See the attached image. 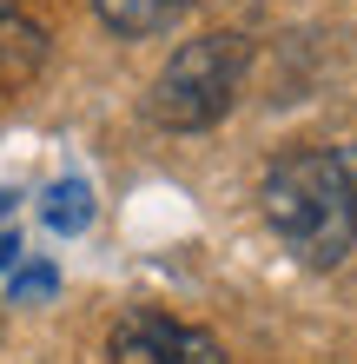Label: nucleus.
<instances>
[{"label": "nucleus", "mask_w": 357, "mask_h": 364, "mask_svg": "<svg viewBox=\"0 0 357 364\" xmlns=\"http://www.w3.org/2000/svg\"><path fill=\"white\" fill-rule=\"evenodd\" d=\"M251 47L245 33H199L159 67L153 93H145V119L165 126V133H205L232 113V100L245 87Z\"/></svg>", "instance_id": "obj_2"}, {"label": "nucleus", "mask_w": 357, "mask_h": 364, "mask_svg": "<svg viewBox=\"0 0 357 364\" xmlns=\"http://www.w3.org/2000/svg\"><path fill=\"white\" fill-rule=\"evenodd\" d=\"M40 219H47L53 232H87V219H93V192H87V179H60L47 199H40Z\"/></svg>", "instance_id": "obj_6"}, {"label": "nucleus", "mask_w": 357, "mask_h": 364, "mask_svg": "<svg viewBox=\"0 0 357 364\" xmlns=\"http://www.w3.org/2000/svg\"><path fill=\"white\" fill-rule=\"evenodd\" d=\"M106 358L113 364H225L212 331L179 325V318H165V311H126L113 325Z\"/></svg>", "instance_id": "obj_3"}, {"label": "nucleus", "mask_w": 357, "mask_h": 364, "mask_svg": "<svg viewBox=\"0 0 357 364\" xmlns=\"http://www.w3.org/2000/svg\"><path fill=\"white\" fill-rule=\"evenodd\" d=\"M40 73H47V27H33L27 14L0 7V100L27 93Z\"/></svg>", "instance_id": "obj_4"}, {"label": "nucleus", "mask_w": 357, "mask_h": 364, "mask_svg": "<svg viewBox=\"0 0 357 364\" xmlns=\"http://www.w3.org/2000/svg\"><path fill=\"white\" fill-rule=\"evenodd\" d=\"M258 199L298 265H344L357 252V146H298L271 159Z\"/></svg>", "instance_id": "obj_1"}, {"label": "nucleus", "mask_w": 357, "mask_h": 364, "mask_svg": "<svg viewBox=\"0 0 357 364\" xmlns=\"http://www.w3.org/2000/svg\"><path fill=\"white\" fill-rule=\"evenodd\" d=\"M185 7H192V0H93V14L106 20L119 40H153V33L172 27Z\"/></svg>", "instance_id": "obj_5"}, {"label": "nucleus", "mask_w": 357, "mask_h": 364, "mask_svg": "<svg viewBox=\"0 0 357 364\" xmlns=\"http://www.w3.org/2000/svg\"><path fill=\"white\" fill-rule=\"evenodd\" d=\"M13 192H0V272H13L20 265V239H13Z\"/></svg>", "instance_id": "obj_7"}]
</instances>
